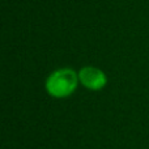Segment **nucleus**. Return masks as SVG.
I'll use <instances>...</instances> for the list:
<instances>
[{"label": "nucleus", "instance_id": "obj_1", "mask_svg": "<svg viewBox=\"0 0 149 149\" xmlns=\"http://www.w3.org/2000/svg\"><path fill=\"white\" fill-rule=\"evenodd\" d=\"M80 84L79 72L70 67L58 68L47 76L45 88L50 97L52 98H67L76 92Z\"/></svg>", "mask_w": 149, "mask_h": 149}, {"label": "nucleus", "instance_id": "obj_2", "mask_svg": "<svg viewBox=\"0 0 149 149\" xmlns=\"http://www.w3.org/2000/svg\"><path fill=\"white\" fill-rule=\"evenodd\" d=\"M80 84L93 92L102 90L107 84V76L101 68L93 65H85L79 71Z\"/></svg>", "mask_w": 149, "mask_h": 149}]
</instances>
